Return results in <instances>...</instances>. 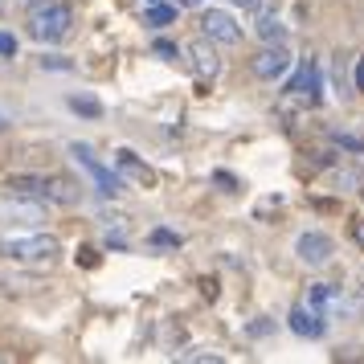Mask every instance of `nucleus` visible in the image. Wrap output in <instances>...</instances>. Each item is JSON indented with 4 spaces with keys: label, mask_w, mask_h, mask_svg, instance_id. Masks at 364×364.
Listing matches in <instances>:
<instances>
[{
    "label": "nucleus",
    "mask_w": 364,
    "mask_h": 364,
    "mask_svg": "<svg viewBox=\"0 0 364 364\" xmlns=\"http://www.w3.org/2000/svg\"><path fill=\"white\" fill-rule=\"evenodd\" d=\"M197 25H200V33L209 41H217V46H242V25L230 13H221V9H205L197 17Z\"/></svg>",
    "instance_id": "0eeeda50"
},
{
    "label": "nucleus",
    "mask_w": 364,
    "mask_h": 364,
    "mask_svg": "<svg viewBox=\"0 0 364 364\" xmlns=\"http://www.w3.org/2000/svg\"><path fill=\"white\" fill-rule=\"evenodd\" d=\"M0 58H17V37L0 29Z\"/></svg>",
    "instance_id": "6ab92c4d"
},
{
    "label": "nucleus",
    "mask_w": 364,
    "mask_h": 364,
    "mask_svg": "<svg viewBox=\"0 0 364 364\" xmlns=\"http://www.w3.org/2000/svg\"><path fill=\"white\" fill-rule=\"evenodd\" d=\"M295 258L303 266H328L331 258H336V242H331L328 233H319V230H307V233H299L295 237Z\"/></svg>",
    "instance_id": "423d86ee"
},
{
    "label": "nucleus",
    "mask_w": 364,
    "mask_h": 364,
    "mask_svg": "<svg viewBox=\"0 0 364 364\" xmlns=\"http://www.w3.org/2000/svg\"><path fill=\"white\" fill-rule=\"evenodd\" d=\"M151 246H181V233H172V230H156L148 237Z\"/></svg>",
    "instance_id": "a211bd4d"
},
{
    "label": "nucleus",
    "mask_w": 364,
    "mask_h": 364,
    "mask_svg": "<svg viewBox=\"0 0 364 364\" xmlns=\"http://www.w3.org/2000/svg\"><path fill=\"white\" fill-rule=\"evenodd\" d=\"M0 221H9V225H41L46 221V200L25 197V193H9V197H0Z\"/></svg>",
    "instance_id": "20e7f679"
},
{
    "label": "nucleus",
    "mask_w": 364,
    "mask_h": 364,
    "mask_svg": "<svg viewBox=\"0 0 364 364\" xmlns=\"http://www.w3.org/2000/svg\"><path fill=\"white\" fill-rule=\"evenodd\" d=\"M156 53H160V58H176V46H168V41H156Z\"/></svg>",
    "instance_id": "412c9836"
},
{
    "label": "nucleus",
    "mask_w": 364,
    "mask_h": 364,
    "mask_svg": "<svg viewBox=\"0 0 364 364\" xmlns=\"http://www.w3.org/2000/svg\"><path fill=\"white\" fill-rule=\"evenodd\" d=\"M0 254L13 262H53L62 254V242L53 233H29V237L13 233V237H0Z\"/></svg>",
    "instance_id": "f03ea898"
},
{
    "label": "nucleus",
    "mask_w": 364,
    "mask_h": 364,
    "mask_svg": "<svg viewBox=\"0 0 364 364\" xmlns=\"http://www.w3.org/2000/svg\"><path fill=\"white\" fill-rule=\"evenodd\" d=\"M205 0H181V9H200Z\"/></svg>",
    "instance_id": "393cba45"
},
{
    "label": "nucleus",
    "mask_w": 364,
    "mask_h": 364,
    "mask_svg": "<svg viewBox=\"0 0 364 364\" xmlns=\"http://www.w3.org/2000/svg\"><path fill=\"white\" fill-rule=\"evenodd\" d=\"M46 200H50V205H74V200H78V188H74L70 181H62V176H50Z\"/></svg>",
    "instance_id": "4468645a"
},
{
    "label": "nucleus",
    "mask_w": 364,
    "mask_h": 364,
    "mask_svg": "<svg viewBox=\"0 0 364 364\" xmlns=\"http://www.w3.org/2000/svg\"><path fill=\"white\" fill-rule=\"evenodd\" d=\"M258 37L262 41H282L287 37V25L279 17H270V13H258Z\"/></svg>",
    "instance_id": "dca6fc26"
},
{
    "label": "nucleus",
    "mask_w": 364,
    "mask_h": 364,
    "mask_svg": "<svg viewBox=\"0 0 364 364\" xmlns=\"http://www.w3.org/2000/svg\"><path fill=\"white\" fill-rule=\"evenodd\" d=\"M144 4H156V0H144Z\"/></svg>",
    "instance_id": "cd10ccee"
},
{
    "label": "nucleus",
    "mask_w": 364,
    "mask_h": 364,
    "mask_svg": "<svg viewBox=\"0 0 364 364\" xmlns=\"http://www.w3.org/2000/svg\"><path fill=\"white\" fill-rule=\"evenodd\" d=\"M176 21V4H148V13H144V25H151V29H164V25H172Z\"/></svg>",
    "instance_id": "2eb2a0df"
},
{
    "label": "nucleus",
    "mask_w": 364,
    "mask_h": 364,
    "mask_svg": "<svg viewBox=\"0 0 364 364\" xmlns=\"http://www.w3.org/2000/svg\"><path fill=\"white\" fill-rule=\"evenodd\" d=\"M70 107H74V111H82V115H90V119H95V115L102 111L99 102H95V99H86V95H74V99H70Z\"/></svg>",
    "instance_id": "f3484780"
},
{
    "label": "nucleus",
    "mask_w": 364,
    "mask_h": 364,
    "mask_svg": "<svg viewBox=\"0 0 364 364\" xmlns=\"http://www.w3.org/2000/svg\"><path fill=\"white\" fill-rule=\"evenodd\" d=\"M250 70H254V78H262V82H279L282 74L291 70V50H287L282 41H266L262 50H258V58L250 62Z\"/></svg>",
    "instance_id": "39448f33"
},
{
    "label": "nucleus",
    "mask_w": 364,
    "mask_h": 364,
    "mask_svg": "<svg viewBox=\"0 0 364 364\" xmlns=\"http://www.w3.org/2000/svg\"><path fill=\"white\" fill-rule=\"evenodd\" d=\"M41 66H50V70H70V62H62V58H41Z\"/></svg>",
    "instance_id": "4be33fe9"
},
{
    "label": "nucleus",
    "mask_w": 364,
    "mask_h": 364,
    "mask_svg": "<svg viewBox=\"0 0 364 364\" xmlns=\"http://www.w3.org/2000/svg\"><path fill=\"white\" fill-rule=\"evenodd\" d=\"M70 156H74V160H78V164L86 168V176L95 181V188H99L102 197H123V193H127L123 176H119V172H111V168L102 164L99 156L86 148V144H70Z\"/></svg>",
    "instance_id": "7ed1b4c3"
},
{
    "label": "nucleus",
    "mask_w": 364,
    "mask_h": 364,
    "mask_svg": "<svg viewBox=\"0 0 364 364\" xmlns=\"http://www.w3.org/2000/svg\"><path fill=\"white\" fill-rule=\"evenodd\" d=\"M17 4H25V9H33V4H41V0H17Z\"/></svg>",
    "instance_id": "bb28decb"
},
{
    "label": "nucleus",
    "mask_w": 364,
    "mask_h": 364,
    "mask_svg": "<svg viewBox=\"0 0 364 364\" xmlns=\"http://www.w3.org/2000/svg\"><path fill=\"white\" fill-rule=\"evenodd\" d=\"M352 78H356V90H360V95H364V58H360V62H356V74H352Z\"/></svg>",
    "instance_id": "5701e85b"
},
{
    "label": "nucleus",
    "mask_w": 364,
    "mask_h": 364,
    "mask_svg": "<svg viewBox=\"0 0 364 364\" xmlns=\"http://www.w3.org/2000/svg\"><path fill=\"white\" fill-rule=\"evenodd\" d=\"M9 123H13V119L4 115V111H0V132H4V127H9Z\"/></svg>",
    "instance_id": "a878e982"
},
{
    "label": "nucleus",
    "mask_w": 364,
    "mask_h": 364,
    "mask_svg": "<svg viewBox=\"0 0 364 364\" xmlns=\"http://www.w3.org/2000/svg\"><path fill=\"white\" fill-rule=\"evenodd\" d=\"M9 193H25V197H37L46 200V193H50V176H33V172H17V176H9V184H4ZM50 205V200H46Z\"/></svg>",
    "instance_id": "9b49d317"
},
{
    "label": "nucleus",
    "mask_w": 364,
    "mask_h": 364,
    "mask_svg": "<svg viewBox=\"0 0 364 364\" xmlns=\"http://www.w3.org/2000/svg\"><path fill=\"white\" fill-rule=\"evenodd\" d=\"M213 46H217V41H209L205 33H200L197 41L188 46V53H193V66H197L200 78H217V70H221V58H217Z\"/></svg>",
    "instance_id": "9d476101"
},
{
    "label": "nucleus",
    "mask_w": 364,
    "mask_h": 364,
    "mask_svg": "<svg viewBox=\"0 0 364 364\" xmlns=\"http://www.w3.org/2000/svg\"><path fill=\"white\" fill-rule=\"evenodd\" d=\"M307 303L331 319V315L344 311V287H340V282H315L311 291H307Z\"/></svg>",
    "instance_id": "1a4fd4ad"
},
{
    "label": "nucleus",
    "mask_w": 364,
    "mask_h": 364,
    "mask_svg": "<svg viewBox=\"0 0 364 364\" xmlns=\"http://www.w3.org/2000/svg\"><path fill=\"white\" fill-rule=\"evenodd\" d=\"M233 4H242L246 13H262V4H266V0H233Z\"/></svg>",
    "instance_id": "aec40b11"
},
{
    "label": "nucleus",
    "mask_w": 364,
    "mask_h": 364,
    "mask_svg": "<svg viewBox=\"0 0 364 364\" xmlns=\"http://www.w3.org/2000/svg\"><path fill=\"white\" fill-rule=\"evenodd\" d=\"M291 331L303 336V340H319V336L328 331V315L315 311L311 303H295V307H291Z\"/></svg>",
    "instance_id": "6e6552de"
},
{
    "label": "nucleus",
    "mask_w": 364,
    "mask_h": 364,
    "mask_svg": "<svg viewBox=\"0 0 364 364\" xmlns=\"http://www.w3.org/2000/svg\"><path fill=\"white\" fill-rule=\"evenodd\" d=\"M115 160H119V172H127V176H132V181H139V184H156V172H151L148 164H139V160H135V151H115Z\"/></svg>",
    "instance_id": "ddd939ff"
},
{
    "label": "nucleus",
    "mask_w": 364,
    "mask_h": 364,
    "mask_svg": "<svg viewBox=\"0 0 364 364\" xmlns=\"http://www.w3.org/2000/svg\"><path fill=\"white\" fill-rule=\"evenodd\" d=\"M352 237H356V246H364V221H356V225H352Z\"/></svg>",
    "instance_id": "b1692460"
},
{
    "label": "nucleus",
    "mask_w": 364,
    "mask_h": 364,
    "mask_svg": "<svg viewBox=\"0 0 364 364\" xmlns=\"http://www.w3.org/2000/svg\"><path fill=\"white\" fill-rule=\"evenodd\" d=\"M315 90H319V70H315V62L307 58V62L299 66V74L291 78V82H287V95H307V99L315 102V99H319Z\"/></svg>",
    "instance_id": "f8f14e48"
},
{
    "label": "nucleus",
    "mask_w": 364,
    "mask_h": 364,
    "mask_svg": "<svg viewBox=\"0 0 364 364\" xmlns=\"http://www.w3.org/2000/svg\"><path fill=\"white\" fill-rule=\"evenodd\" d=\"M0 9H4V0H0Z\"/></svg>",
    "instance_id": "c85d7f7f"
},
{
    "label": "nucleus",
    "mask_w": 364,
    "mask_h": 364,
    "mask_svg": "<svg viewBox=\"0 0 364 364\" xmlns=\"http://www.w3.org/2000/svg\"><path fill=\"white\" fill-rule=\"evenodd\" d=\"M29 37L41 41V46H53V41H66L70 37V25H74V9L66 0H41L29 9Z\"/></svg>",
    "instance_id": "f257e3e1"
}]
</instances>
